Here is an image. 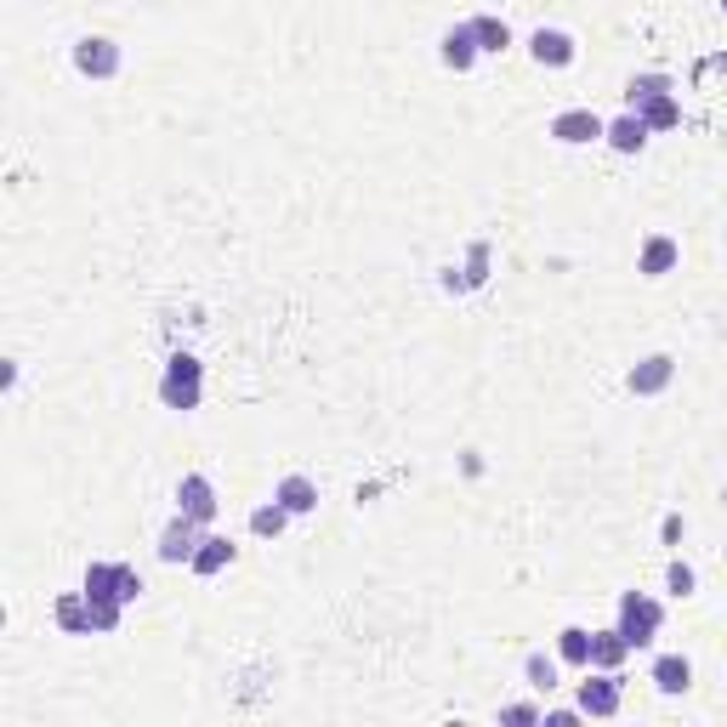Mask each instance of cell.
Here are the masks:
<instances>
[{"label":"cell","instance_id":"4","mask_svg":"<svg viewBox=\"0 0 727 727\" xmlns=\"http://www.w3.org/2000/svg\"><path fill=\"white\" fill-rule=\"evenodd\" d=\"M574 705H580V716H597V722L619 716V705H625V676L591 665V670H586V682H580V693H574Z\"/></svg>","mask_w":727,"mask_h":727},{"label":"cell","instance_id":"7","mask_svg":"<svg viewBox=\"0 0 727 727\" xmlns=\"http://www.w3.org/2000/svg\"><path fill=\"white\" fill-rule=\"evenodd\" d=\"M670 381H676V359L670 353H648V359L631 364V375H625V392L631 398H660V392H670Z\"/></svg>","mask_w":727,"mask_h":727},{"label":"cell","instance_id":"20","mask_svg":"<svg viewBox=\"0 0 727 727\" xmlns=\"http://www.w3.org/2000/svg\"><path fill=\"white\" fill-rule=\"evenodd\" d=\"M557 660L568 670H591V631L586 625H563L557 631Z\"/></svg>","mask_w":727,"mask_h":727},{"label":"cell","instance_id":"16","mask_svg":"<svg viewBox=\"0 0 727 727\" xmlns=\"http://www.w3.org/2000/svg\"><path fill=\"white\" fill-rule=\"evenodd\" d=\"M52 619L63 637H91V597L86 591H63L52 603Z\"/></svg>","mask_w":727,"mask_h":727},{"label":"cell","instance_id":"8","mask_svg":"<svg viewBox=\"0 0 727 727\" xmlns=\"http://www.w3.org/2000/svg\"><path fill=\"white\" fill-rule=\"evenodd\" d=\"M177 512H188L193 523H216V512H222V500H216V484L205 478V472H183V484H177Z\"/></svg>","mask_w":727,"mask_h":727},{"label":"cell","instance_id":"18","mask_svg":"<svg viewBox=\"0 0 727 727\" xmlns=\"http://www.w3.org/2000/svg\"><path fill=\"white\" fill-rule=\"evenodd\" d=\"M625 660H631V642L619 637V625H609V631H591V665L597 670H625Z\"/></svg>","mask_w":727,"mask_h":727},{"label":"cell","instance_id":"29","mask_svg":"<svg viewBox=\"0 0 727 727\" xmlns=\"http://www.w3.org/2000/svg\"><path fill=\"white\" fill-rule=\"evenodd\" d=\"M114 597H120V603H125V609H131V603H137V597H142V574H137L131 563H120V586H114Z\"/></svg>","mask_w":727,"mask_h":727},{"label":"cell","instance_id":"19","mask_svg":"<svg viewBox=\"0 0 727 727\" xmlns=\"http://www.w3.org/2000/svg\"><path fill=\"white\" fill-rule=\"evenodd\" d=\"M557 670H563V660H557V648H535V654H523V682H529L535 693H551L557 688Z\"/></svg>","mask_w":727,"mask_h":727},{"label":"cell","instance_id":"6","mask_svg":"<svg viewBox=\"0 0 727 727\" xmlns=\"http://www.w3.org/2000/svg\"><path fill=\"white\" fill-rule=\"evenodd\" d=\"M609 131V120L597 114V109H563V114H551V142H563V148H591V142H603Z\"/></svg>","mask_w":727,"mask_h":727},{"label":"cell","instance_id":"12","mask_svg":"<svg viewBox=\"0 0 727 727\" xmlns=\"http://www.w3.org/2000/svg\"><path fill=\"white\" fill-rule=\"evenodd\" d=\"M478 40H472V29L466 23H455V29H443V40H438V63L449 68V74H472L478 68Z\"/></svg>","mask_w":727,"mask_h":727},{"label":"cell","instance_id":"3","mask_svg":"<svg viewBox=\"0 0 727 727\" xmlns=\"http://www.w3.org/2000/svg\"><path fill=\"white\" fill-rule=\"evenodd\" d=\"M74 74H80V80H120V68H125V52H120V40H109V35H80L74 40Z\"/></svg>","mask_w":727,"mask_h":727},{"label":"cell","instance_id":"15","mask_svg":"<svg viewBox=\"0 0 727 727\" xmlns=\"http://www.w3.org/2000/svg\"><path fill=\"white\" fill-rule=\"evenodd\" d=\"M648 682H654L665 699L688 693V688H693V660H688V654H660L654 670H648Z\"/></svg>","mask_w":727,"mask_h":727},{"label":"cell","instance_id":"9","mask_svg":"<svg viewBox=\"0 0 727 727\" xmlns=\"http://www.w3.org/2000/svg\"><path fill=\"white\" fill-rule=\"evenodd\" d=\"M529 58L540 68H568L574 58H580V40H574L568 29H546V23H540V29L529 35Z\"/></svg>","mask_w":727,"mask_h":727},{"label":"cell","instance_id":"31","mask_svg":"<svg viewBox=\"0 0 727 727\" xmlns=\"http://www.w3.org/2000/svg\"><path fill=\"white\" fill-rule=\"evenodd\" d=\"M17 375H23V369H17V359H7V369H0V387L17 392Z\"/></svg>","mask_w":727,"mask_h":727},{"label":"cell","instance_id":"13","mask_svg":"<svg viewBox=\"0 0 727 727\" xmlns=\"http://www.w3.org/2000/svg\"><path fill=\"white\" fill-rule=\"evenodd\" d=\"M273 500H279L290 517H313L318 512V484L308 478V472H285V478L273 484Z\"/></svg>","mask_w":727,"mask_h":727},{"label":"cell","instance_id":"17","mask_svg":"<svg viewBox=\"0 0 727 727\" xmlns=\"http://www.w3.org/2000/svg\"><path fill=\"white\" fill-rule=\"evenodd\" d=\"M466 29H472V40H478V52H484V58H500V52L512 46V23H506V17H494V12L466 17Z\"/></svg>","mask_w":727,"mask_h":727},{"label":"cell","instance_id":"22","mask_svg":"<svg viewBox=\"0 0 727 727\" xmlns=\"http://www.w3.org/2000/svg\"><path fill=\"white\" fill-rule=\"evenodd\" d=\"M114 586H120V563L114 557H91L86 574H80V591L97 603V597H114Z\"/></svg>","mask_w":727,"mask_h":727},{"label":"cell","instance_id":"5","mask_svg":"<svg viewBox=\"0 0 727 727\" xmlns=\"http://www.w3.org/2000/svg\"><path fill=\"white\" fill-rule=\"evenodd\" d=\"M199 540H205V523H193L188 512H171V523L160 529V563L165 568H188L193 563V551H199Z\"/></svg>","mask_w":727,"mask_h":727},{"label":"cell","instance_id":"23","mask_svg":"<svg viewBox=\"0 0 727 727\" xmlns=\"http://www.w3.org/2000/svg\"><path fill=\"white\" fill-rule=\"evenodd\" d=\"M285 529H290V512L279 506V500H262V506L250 512V535L256 540H279Z\"/></svg>","mask_w":727,"mask_h":727},{"label":"cell","instance_id":"14","mask_svg":"<svg viewBox=\"0 0 727 727\" xmlns=\"http://www.w3.org/2000/svg\"><path fill=\"white\" fill-rule=\"evenodd\" d=\"M648 137H654V131H648V120H642L637 109L614 114V120H609V131H603V142L614 148V154H642V148H648Z\"/></svg>","mask_w":727,"mask_h":727},{"label":"cell","instance_id":"26","mask_svg":"<svg viewBox=\"0 0 727 727\" xmlns=\"http://www.w3.org/2000/svg\"><path fill=\"white\" fill-rule=\"evenodd\" d=\"M693 586H699V574H693V563H682V557H670V563H665V591H670V597H693Z\"/></svg>","mask_w":727,"mask_h":727},{"label":"cell","instance_id":"30","mask_svg":"<svg viewBox=\"0 0 727 727\" xmlns=\"http://www.w3.org/2000/svg\"><path fill=\"white\" fill-rule=\"evenodd\" d=\"M574 722H580V705L574 711H546V727H574Z\"/></svg>","mask_w":727,"mask_h":727},{"label":"cell","instance_id":"25","mask_svg":"<svg viewBox=\"0 0 727 727\" xmlns=\"http://www.w3.org/2000/svg\"><path fill=\"white\" fill-rule=\"evenodd\" d=\"M120 625H125V603L120 597H97L91 603V637H114Z\"/></svg>","mask_w":727,"mask_h":727},{"label":"cell","instance_id":"28","mask_svg":"<svg viewBox=\"0 0 727 727\" xmlns=\"http://www.w3.org/2000/svg\"><path fill=\"white\" fill-rule=\"evenodd\" d=\"M461 273H466V290H478V285L489 279V245H472V262H466Z\"/></svg>","mask_w":727,"mask_h":727},{"label":"cell","instance_id":"24","mask_svg":"<svg viewBox=\"0 0 727 727\" xmlns=\"http://www.w3.org/2000/svg\"><path fill=\"white\" fill-rule=\"evenodd\" d=\"M642 120H648V131H676L682 125V103H676V91L670 97H654L648 109H637Z\"/></svg>","mask_w":727,"mask_h":727},{"label":"cell","instance_id":"32","mask_svg":"<svg viewBox=\"0 0 727 727\" xmlns=\"http://www.w3.org/2000/svg\"><path fill=\"white\" fill-rule=\"evenodd\" d=\"M716 7H722V12H727V0H716Z\"/></svg>","mask_w":727,"mask_h":727},{"label":"cell","instance_id":"2","mask_svg":"<svg viewBox=\"0 0 727 727\" xmlns=\"http://www.w3.org/2000/svg\"><path fill=\"white\" fill-rule=\"evenodd\" d=\"M199 398H205V364L193 353H171L165 375H160V404L188 415V410H199Z\"/></svg>","mask_w":727,"mask_h":727},{"label":"cell","instance_id":"1","mask_svg":"<svg viewBox=\"0 0 727 727\" xmlns=\"http://www.w3.org/2000/svg\"><path fill=\"white\" fill-rule=\"evenodd\" d=\"M614 625H619V637L631 642V654H642V648H654L660 625H665V603H660V597H648V591H619Z\"/></svg>","mask_w":727,"mask_h":727},{"label":"cell","instance_id":"27","mask_svg":"<svg viewBox=\"0 0 727 727\" xmlns=\"http://www.w3.org/2000/svg\"><path fill=\"white\" fill-rule=\"evenodd\" d=\"M500 722H512V727L546 722V705H535V699H517V705H500Z\"/></svg>","mask_w":727,"mask_h":727},{"label":"cell","instance_id":"21","mask_svg":"<svg viewBox=\"0 0 727 727\" xmlns=\"http://www.w3.org/2000/svg\"><path fill=\"white\" fill-rule=\"evenodd\" d=\"M670 91H676L670 74H631L625 80V109H648L654 97H670Z\"/></svg>","mask_w":727,"mask_h":727},{"label":"cell","instance_id":"10","mask_svg":"<svg viewBox=\"0 0 727 727\" xmlns=\"http://www.w3.org/2000/svg\"><path fill=\"white\" fill-rule=\"evenodd\" d=\"M234 557H239V546H234L228 535H211V529H205V540H199L188 574H193V580H216V574L234 568Z\"/></svg>","mask_w":727,"mask_h":727},{"label":"cell","instance_id":"11","mask_svg":"<svg viewBox=\"0 0 727 727\" xmlns=\"http://www.w3.org/2000/svg\"><path fill=\"white\" fill-rule=\"evenodd\" d=\"M676 262H682V245H676L670 234H648L642 250H637V273H642V279H665V273H676Z\"/></svg>","mask_w":727,"mask_h":727}]
</instances>
